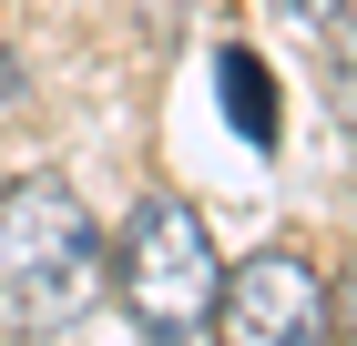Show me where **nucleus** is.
Returning <instances> with one entry per match:
<instances>
[{
	"label": "nucleus",
	"instance_id": "obj_7",
	"mask_svg": "<svg viewBox=\"0 0 357 346\" xmlns=\"http://www.w3.org/2000/svg\"><path fill=\"white\" fill-rule=\"evenodd\" d=\"M327 326H337V336H347V346H357V265H347V285H337V295H327Z\"/></svg>",
	"mask_w": 357,
	"mask_h": 346
},
{
	"label": "nucleus",
	"instance_id": "obj_6",
	"mask_svg": "<svg viewBox=\"0 0 357 346\" xmlns=\"http://www.w3.org/2000/svg\"><path fill=\"white\" fill-rule=\"evenodd\" d=\"M275 21L286 31H337V10H347V0H266Z\"/></svg>",
	"mask_w": 357,
	"mask_h": 346
},
{
	"label": "nucleus",
	"instance_id": "obj_4",
	"mask_svg": "<svg viewBox=\"0 0 357 346\" xmlns=\"http://www.w3.org/2000/svg\"><path fill=\"white\" fill-rule=\"evenodd\" d=\"M215 92H225V123L266 153V143H275V72H266L255 52H225V61H215Z\"/></svg>",
	"mask_w": 357,
	"mask_h": 346
},
{
	"label": "nucleus",
	"instance_id": "obj_1",
	"mask_svg": "<svg viewBox=\"0 0 357 346\" xmlns=\"http://www.w3.org/2000/svg\"><path fill=\"white\" fill-rule=\"evenodd\" d=\"M112 285V244L61 173L0 184V336H61Z\"/></svg>",
	"mask_w": 357,
	"mask_h": 346
},
{
	"label": "nucleus",
	"instance_id": "obj_2",
	"mask_svg": "<svg viewBox=\"0 0 357 346\" xmlns=\"http://www.w3.org/2000/svg\"><path fill=\"white\" fill-rule=\"evenodd\" d=\"M112 285H123L133 326H143V336H164V346H184V336H204V326H215V285H225V265H215L204 214H194L174 184H153L133 214H123Z\"/></svg>",
	"mask_w": 357,
	"mask_h": 346
},
{
	"label": "nucleus",
	"instance_id": "obj_3",
	"mask_svg": "<svg viewBox=\"0 0 357 346\" xmlns=\"http://www.w3.org/2000/svg\"><path fill=\"white\" fill-rule=\"evenodd\" d=\"M215 346H337L327 326V275L306 265L296 244H266L215 285Z\"/></svg>",
	"mask_w": 357,
	"mask_h": 346
},
{
	"label": "nucleus",
	"instance_id": "obj_5",
	"mask_svg": "<svg viewBox=\"0 0 357 346\" xmlns=\"http://www.w3.org/2000/svg\"><path fill=\"white\" fill-rule=\"evenodd\" d=\"M327 92H337V123L357 133V10H337V61H327Z\"/></svg>",
	"mask_w": 357,
	"mask_h": 346
},
{
	"label": "nucleus",
	"instance_id": "obj_8",
	"mask_svg": "<svg viewBox=\"0 0 357 346\" xmlns=\"http://www.w3.org/2000/svg\"><path fill=\"white\" fill-rule=\"evenodd\" d=\"M10 81H21V72H10V61H0V112H10Z\"/></svg>",
	"mask_w": 357,
	"mask_h": 346
}]
</instances>
